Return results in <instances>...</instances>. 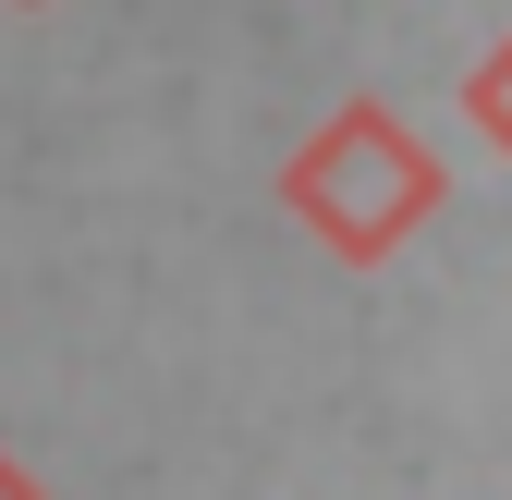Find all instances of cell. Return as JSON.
<instances>
[{"mask_svg": "<svg viewBox=\"0 0 512 500\" xmlns=\"http://www.w3.org/2000/svg\"><path fill=\"white\" fill-rule=\"evenodd\" d=\"M0 500H49V488H37V476H25L13 452H0Z\"/></svg>", "mask_w": 512, "mask_h": 500, "instance_id": "obj_3", "label": "cell"}, {"mask_svg": "<svg viewBox=\"0 0 512 500\" xmlns=\"http://www.w3.org/2000/svg\"><path fill=\"white\" fill-rule=\"evenodd\" d=\"M293 208H305V232L330 244V257H391L439 208V171H427V147L391 110H342L330 135L293 159Z\"/></svg>", "mask_w": 512, "mask_h": 500, "instance_id": "obj_1", "label": "cell"}, {"mask_svg": "<svg viewBox=\"0 0 512 500\" xmlns=\"http://www.w3.org/2000/svg\"><path fill=\"white\" fill-rule=\"evenodd\" d=\"M476 122H488V135H500V147H512V49L488 61V74H476Z\"/></svg>", "mask_w": 512, "mask_h": 500, "instance_id": "obj_2", "label": "cell"}]
</instances>
